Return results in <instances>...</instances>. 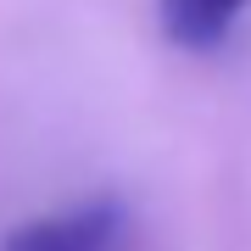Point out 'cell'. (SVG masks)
I'll use <instances>...</instances> for the list:
<instances>
[{
  "label": "cell",
  "instance_id": "cell-1",
  "mask_svg": "<svg viewBox=\"0 0 251 251\" xmlns=\"http://www.w3.org/2000/svg\"><path fill=\"white\" fill-rule=\"evenodd\" d=\"M134 240V218L123 212V201L100 196L67 212H45L28 218L0 240V251H128Z\"/></svg>",
  "mask_w": 251,
  "mask_h": 251
},
{
  "label": "cell",
  "instance_id": "cell-2",
  "mask_svg": "<svg viewBox=\"0 0 251 251\" xmlns=\"http://www.w3.org/2000/svg\"><path fill=\"white\" fill-rule=\"evenodd\" d=\"M251 0H156L162 34L184 50H212L229 39V28L240 23V11Z\"/></svg>",
  "mask_w": 251,
  "mask_h": 251
}]
</instances>
